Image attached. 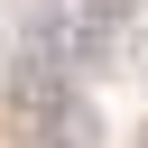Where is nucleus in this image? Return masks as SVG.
<instances>
[{
  "label": "nucleus",
  "instance_id": "2",
  "mask_svg": "<svg viewBox=\"0 0 148 148\" xmlns=\"http://www.w3.org/2000/svg\"><path fill=\"white\" fill-rule=\"evenodd\" d=\"M111 28H120V18H102L92 0H37V18H28V56L56 65V74H83V65L111 56Z\"/></svg>",
  "mask_w": 148,
  "mask_h": 148
},
{
  "label": "nucleus",
  "instance_id": "1",
  "mask_svg": "<svg viewBox=\"0 0 148 148\" xmlns=\"http://www.w3.org/2000/svg\"><path fill=\"white\" fill-rule=\"evenodd\" d=\"M0 102H9L18 139H37V148H102V120H92L83 83L56 74V65H37V56H9L0 65Z\"/></svg>",
  "mask_w": 148,
  "mask_h": 148
},
{
  "label": "nucleus",
  "instance_id": "3",
  "mask_svg": "<svg viewBox=\"0 0 148 148\" xmlns=\"http://www.w3.org/2000/svg\"><path fill=\"white\" fill-rule=\"evenodd\" d=\"M139 148H148V130H139Z\"/></svg>",
  "mask_w": 148,
  "mask_h": 148
}]
</instances>
